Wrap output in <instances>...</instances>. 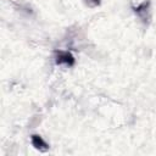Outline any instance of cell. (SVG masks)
Segmentation results:
<instances>
[{
  "instance_id": "1",
  "label": "cell",
  "mask_w": 156,
  "mask_h": 156,
  "mask_svg": "<svg viewBox=\"0 0 156 156\" xmlns=\"http://www.w3.org/2000/svg\"><path fill=\"white\" fill-rule=\"evenodd\" d=\"M61 62H66V63H72L73 62V58L67 52H58L57 55V63H61Z\"/></svg>"
},
{
  "instance_id": "2",
  "label": "cell",
  "mask_w": 156,
  "mask_h": 156,
  "mask_svg": "<svg viewBox=\"0 0 156 156\" xmlns=\"http://www.w3.org/2000/svg\"><path fill=\"white\" fill-rule=\"evenodd\" d=\"M32 141H33V144H34V146H35V147H41V146H44L45 149L48 147V145H46V144L41 140V138H40V136H38V135H33Z\"/></svg>"
}]
</instances>
